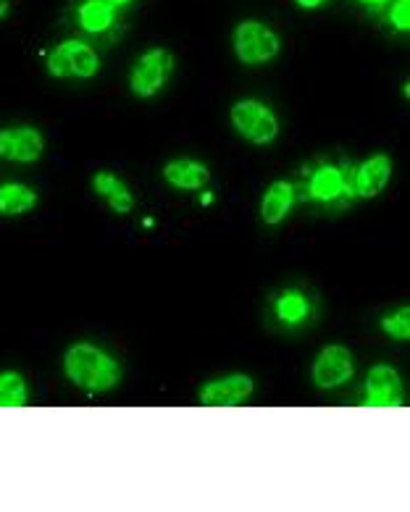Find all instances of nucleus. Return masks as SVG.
I'll return each mask as SVG.
<instances>
[{
  "mask_svg": "<svg viewBox=\"0 0 410 512\" xmlns=\"http://www.w3.org/2000/svg\"><path fill=\"white\" fill-rule=\"evenodd\" d=\"M345 192L353 195V190L347 187L345 171H340L337 166H321L311 174L308 179V197L316 200V203H334V200H340Z\"/></svg>",
  "mask_w": 410,
  "mask_h": 512,
  "instance_id": "nucleus-14",
  "label": "nucleus"
},
{
  "mask_svg": "<svg viewBox=\"0 0 410 512\" xmlns=\"http://www.w3.org/2000/svg\"><path fill=\"white\" fill-rule=\"evenodd\" d=\"M64 376L85 394H108L121 384L124 368L119 360L98 344L77 342L64 355Z\"/></svg>",
  "mask_w": 410,
  "mask_h": 512,
  "instance_id": "nucleus-1",
  "label": "nucleus"
},
{
  "mask_svg": "<svg viewBox=\"0 0 410 512\" xmlns=\"http://www.w3.org/2000/svg\"><path fill=\"white\" fill-rule=\"evenodd\" d=\"M297 6L300 8H305V11H313V8H319V6H324L326 0H295Z\"/></svg>",
  "mask_w": 410,
  "mask_h": 512,
  "instance_id": "nucleus-21",
  "label": "nucleus"
},
{
  "mask_svg": "<svg viewBox=\"0 0 410 512\" xmlns=\"http://www.w3.org/2000/svg\"><path fill=\"white\" fill-rule=\"evenodd\" d=\"M229 121H232L234 132L240 134L242 140H248L250 145H271L279 137V119L266 103L255 98L237 100L229 111Z\"/></svg>",
  "mask_w": 410,
  "mask_h": 512,
  "instance_id": "nucleus-4",
  "label": "nucleus"
},
{
  "mask_svg": "<svg viewBox=\"0 0 410 512\" xmlns=\"http://www.w3.org/2000/svg\"><path fill=\"white\" fill-rule=\"evenodd\" d=\"M92 190H95V195L106 200L108 208L116 216H127V213L135 211V195L129 190V184L121 176L111 174V171H98V174L92 176Z\"/></svg>",
  "mask_w": 410,
  "mask_h": 512,
  "instance_id": "nucleus-12",
  "label": "nucleus"
},
{
  "mask_svg": "<svg viewBox=\"0 0 410 512\" xmlns=\"http://www.w3.org/2000/svg\"><path fill=\"white\" fill-rule=\"evenodd\" d=\"M77 19L87 35H103L114 27L116 6L108 0H82L77 8Z\"/></svg>",
  "mask_w": 410,
  "mask_h": 512,
  "instance_id": "nucleus-15",
  "label": "nucleus"
},
{
  "mask_svg": "<svg viewBox=\"0 0 410 512\" xmlns=\"http://www.w3.org/2000/svg\"><path fill=\"white\" fill-rule=\"evenodd\" d=\"M274 310L279 321L287 323V326H297V323H303L305 318L311 316V302L303 292H284L274 302Z\"/></svg>",
  "mask_w": 410,
  "mask_h": 512,
  "instance_id": "nucleus-17",
  "label": "nucleus"
},
{
  "mask_svg": "<svg viewBox=\"0 0 410 512\" xmlns=\"http://www.w3.org/2000/svg\"><path fill=\"white\" fill-rule=\"evenodd\" d=\"M211 200H213L211 192H205V195H203V205H208V203H211Z\"/></svg>",
  "mask_w": 410,
  "mask_h": 512,
  "instance_id": "nucleus-25",
  "label": "nucleus"
},
{
  "mask_svg": "<svg viewBox=\"0 0 410 512\" xmlns=\"http://www.w3.org/2000/svg\"><path fill=\"white\" fill-rule=\"evenodd\" d=\"M405 386L400 373L387 363L374 365L366 373V394H363L361 407H403Z\"/></svg>",
  "mask_w": 410,
  "mask_h": 512,
  "instance_id": "nucleus-7",
  "label": "nucleus"
},
{
  "mask_svg": "<svg viewBox=\"0 0 410 512\" xmlns=\"http://www.w3.org/2000/svg\"><path fill=\"white\" fill-rule=\"evenodd\" d=\"M255 381L248 373H232L200 386L198 400L203 407H240L253 397Z\"/></svg>",
  "mask_w": 410,
  "mask_h": 512,
  "instance_id": "nucleus-8",
  "label": "nucleus"
},
{
  "mask_svg": "<svg viewBox=\"0 0 410 512\" xmlns=\"http://www.w3.org/2000/svg\"><path fill=\"white\" fill-rule=\"evenodd\" d=\"M45 66L56 79H92L100 71V56L82 40H64L50 50Z\"/></svg>",
  "mask_w": 410,
  "mask_h": 512,
  "instance_id": "nucleus-5",
  "label": "nucleus"
},
{
  "mask_svg": "<svg viewBox=\"0 0 410 512\" xmlns=\"http://www.w3.org/2000/svg\"><path fill=\"white\" fill-rule=\"evenodd\" d=\"M358 3H363V6H384L389 0H358Z\"/></svg>",
  "mask_w": 410,
  "mask_h": 512,
  "instance_id": "nucleus-23",
  "label": "nucleus"
},
{
  "mask_svg": "<svg viewBox=\"0 0 410 512\" xmlns=\"http://www.w3.org/2000/svg\"><path fill=\"white\" fill-rule=\"evenodd\" d=\"M45 153V137L35 127L0 129V158L11 163H37Z\"/></svg>",
  "mask_w": 410,
  "mask_h": 512,
  "instance_id": "nucleus-9",
  "label": "nucleus"
},
{
  "mask_svg": "<svg viewBox=\"0 0 410 512\" xmlns=\"http://www.w3.org/2000/svg\"><path fill=\"white\" fill-rule=\"evenodd\" d=\"M389 179H392V158L384 153H376L355 169L350 190H353V195L363 197V200H371V197H379L387 190Z\"/></svg>",
  "mask_w": 410,
  "mask_h": 512,
  "instance_id": "nucleus-10",
  "label": "nucleus"
},
{
  "mask_svg": "<svg viewBox=\"0 0 410 512\" xmlns=\"http://www.w3.org/2000/svg\"><path fill=\"white\" fill-rule=\"evenodd\" d=\"M355 376V360L353 352L342 347V344H329L316 355L311 368V379L316 389L321 392H332L340 389Z\"/></svg>",
  "mask_w": 410,
  "mask_h": 512,
  "instance_id": "nucleus-6",
  "label": "nucleus"
},
{
  "mask_svg": "<svg viewBox=\"0 0 410 512\" xmlns=\"http://www.w3.org/2000/svg\"><path fill=\"white\" fill-rule=\"evenodd\" d=\"M37 203H40V197L27 184H0V216H24V213L35 211Z\"/></svg>",
  "mask_w": 410,
  "mask_h": 512,
  "instance_id": "nucleus-16",
  "label": "nucleus"
},
{
  "mask_svg": "<svg viewBox=\"0 0 410 512\" xmlns=\"http://www.w3.org/2000/svg\"><path fill=\"white\" fill-rule=\"evenodd\" d=\"M389 22L397 32H408L410 29V0H395L389 6Z\"/></svg>",
  "mask_w": 410,
  "mask_h": 512,
  "instance_id": "nucleus-20",
  "label": "nucleus"
},
{
  "mask_svg": "<svg viewBox=\"0 0 410 512\" xmlns=\"http://www.w3.org/2000/svg\"><path fill=\"white\" fill-rule=\"evenodd\" d=\"M379 326H382V331H387L389 337L397 339V342H408L410 339V310L408 308L395 310L392 316H384Z\"/></svg>",
  "mask_w": 410,
  "mask_h": 512,
  "instance_id": "nucleus-19",
  "label": "nucleus"
},
{
  "mask_svg": "<svg viewBox=\"0 0 410 512\" xmlns=\"http://www.w3.org/2000/svg\"><path fill=\"white\" fill-rule=\"evenodd\" d=\"M295 200H297V190L292 182H279L269 184V190L263 192L261 197V218L263 224L269 226H279L284 218L290 216L292 208H295Z\"/></svg>",
  "mask_w": 410,
  "mask_h": 512,
  "instance_id": "nucleus-13",
  "label": "nucleus"
},
{
  "mask_svg": "<svg viewBox=\"0 0 410 512\" xmlns=\"http://www.w3.org/2000/svg\"><path fill=\"white\" fill-rule=\"evenodd\" d=\"M163 182L179 192H200L211 182V169L195 158H177L163 166Z\"/></svg>",
  "mask_w": 410,
  "mask_h": 512,
  "instance_id": "nucleus-11",
  "label": "nucleus"
},
{
  "mask_svg": "<svg viewBox=\"0 0 410 512\" xmlns=\"http://www.w3.org/2000/svg\"><path fill=\"white\" fill-rule=\"evenodd\" d=\"M234 56L240 58L245 66H263L271 64L279 50H282V37L276 35L269 24L245 19L234 27L232 32Z\"/></svg>",
  "mask_w": 410,
  "mask_h": 512,
  "instance_id": "nucleus-2",
  "label": "nucleus"
},
{
  "mask_svg": "<svg viewBox=\"0 0 410 512\" xmlns=\"http://www.w3.org/2000/svg\"><path fill=\"white\" fill-rule=\"evenodd\" d=\"M29 386L19 371L0 373V407H27Z\"/></svg>",
  "mask_w": 410,
  "mask_h": 512,
  "instance_id": "nucleus-18",
  "label": "nucleus"
},
{
  "mask_svg": "<svg viewBox=\"0 0 410 512\" xmlns=\"http://www.w3.org/2000/svg\"><path fill=\"white\" fill-rule=\"evenodd\" d=\"M108 3H114V6L119 8V6H129V3H135V0H108Z\"/></svg>",
  "mask_w": 410,
  "mask_h": 512,
  "instance_id": "nucleus-24",
  "label": "nucleus"
},
{
  "mask_svg": "<svg viewBox=\"0 0 410 512\" xmlns=\"http://www.w3.org/2000/svg\"><path fill=\"white\" fill-rule=\"evenodd\" d=\"M8 11H11V3H8V0H0V19H6Z\"/></svg>",
  "mask_w": 410,
  "mask_h": 512,
  "instance_id": "nucleus-22",
  "label": "nucleus"
},
{
  "mask_svg": "<svg viewBox=\"0 0 410 512\" xmlns=\"http://www.w3.org/2000/svg\"><path fill=\"white\" fill-rule=\"evenodd\" d=\"M174 69H177V58L169 48L145 50L129 71V90L142 100L156 98L158 92L169 85Z\"/></svg>",
  "mask_w": 410,
  "mask_h": 512,
  "instance_id": "nucleus-3",
  "label": "nucleus"
}]
</instances>
